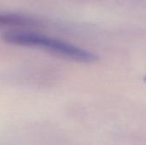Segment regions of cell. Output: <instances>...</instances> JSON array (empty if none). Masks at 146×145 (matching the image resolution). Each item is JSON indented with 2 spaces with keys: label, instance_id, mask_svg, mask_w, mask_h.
<instances>
[{
  "label": "cell",
  "instance_id": "cell-1",
  "mask_svg": "<svg viewBox=\"0 0 146 145\" xmlns=\"http://www.w3.org/2000/svg\"><path fill=\"white\" fill-rule=\"evenodd\" d=\"M2 39L10 44L38 48L56 56L79 62H95L98 56L86 49L68 42L49 37L38 32L27 31H8L2 34Z\"/></svg>",
  "mask_w": 146,
  "mask_h": 145
},
{
  "label": "cell",
  "instance_id": "cell-2",
  "mask_svg": "<svg viewBox=\"0 0 146 145\" xmlns=\"http://www.w3.org/2000/svg\"><path fill=\"white\" fill-rule=\"evenodd\" d=\"M39 21L33 17L15 14L0 12V26H35Z\"/></svg>",
  "mask_w": 146,
  "mask_h": 145
}]
</instances>
